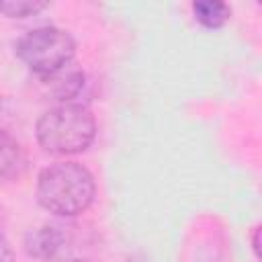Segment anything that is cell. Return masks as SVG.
Returning a JSON list of instances; mask_svg holds the SVG:
<instances>
[{
	"mask_svg": "<svg viewBox=\"0 0 262 262\" xmlns=\"http://www.w3.org/2000/svg\"><path fill=\"white\" fill-rule=\"evenodd\" d=\"M258 233H260V227H254V237H252V248H254V252H256V256H258Z\"/></svg>",
	"mask_w": 262,
	"mask_h": 262,
	"instance_id": "cell-10",
	"label": "cell"
},
{
	"mask_svg": "<svg viewBox=\"0 0 262 262\" xmlns=\"http://www.w3.org/2000/svg\"><path fill=\"white\" fill-rule=\"evenodd\" d=\"M61 244V233L57 231V227L51 225H43L41 229H35L27 235V252L37 256V258H49L59 250Z\"/></svg>",
	"mask_w": 262,
	"mask_h": 262,
	"instance_id": "cell-5",
	"label": "cell"
},
{
	"mask_svg": "<svg viewBox=\"0 0 262 262\" xmlns=\"http://www.w3.org/2000/svg\"><path fill=\"white\" fill-rule=\"evenodd\" d=\"M0 262H14V252L2 233H0Z\"/></svg>",
	"mask_w": 262,
	"mask_h": 262,
	"instance_id": "cell-8",
	"label": "cell"
},
{
	"mask_svg": "<svg viewBox=\"0 0 262 262\" xmlns=\"http://www.w3.org/2000/svg\"><path fill=\"white\" fill-rule=\"evenodd\" d=\"M10 119H12V108H10V104L0 96V129H4V127L10 123Z\"/></svg>",
	"mask_w": 262,
	"mask_h": 262,
	"instance_id": "cell-9",
	"label": "cell"
},
{
	"mask_svg": "<svg viewBox=\"0 0 262 262\" xmlns=\"http://www.w3.org/2000/svg\"><path fill=\"white\" fill-rule=\"evenodd\" d=\"M37 141L49 154H80L96 133L94 115L78 102H61L45 111L37 121Z\"/></svg>",
	"mask_w": 262,
	"mask_h": 262,
	"instance_id": "cell-2",
	"label": "cell"
},
{
	"mask_svg": "<svg viewBox=\"0 0 262 262\" xmlns=\"http://www.w3.org/2000/svg\"><path fill=\"white\" fill-rule=\"evenodd\" d=\"M192 12H194V18L207 29H219L231 16L229 4L219 0H196L192 2Z\"/></svg>",
	"mask_w": 262,
	"mask_h": 262,
	"instance_id": "cell-6",
	"label": "cell"
},
{
	"mask_svg": "<svg viewBox=\"0 0 262 262\" xmlns=\"http://www.w3.org/2000/svg\"><path fill=\"white\" fill-rule=\"evenodd\" d=\"M47 8V2L41 0H0V12L8 18H27Z\"/></svg>",
	"mask_w": 262,
	"mask_h": 262,
	"instance_id": "cell-7",
	"label": "cell"
},
{
	"mask_svg": "<svg viewBox=\"0 0 262 262\" xmlns=\"http://www.w3.org/2000/svg\"><path fill=\"white\" fill-rule=\"evenodd\" d=\"M70 262H82V260H70Z\"/></svg>",
	"mask_w": 262,
	"mask_h": 262,
	"instance_id": "cell-11",
	"label": "cell"
},
{
	"mask_svg": "<svg viewBox=\"0 0 262 262\" xmlns=\"http://www.w3.org/2000/svg\"><path fill=\"white\" fill-rule=\"evenodd\" d=\"M96 184L88 168L78 162H57L37 178L39 205L57 217H76L94 201Z\"/></svg>",
	"mask_w": 262,
	"mask_h": 262,
	"instance_id": "cell-1",
	"label": "cell"
},
{
	"mask_svg": "<svg viewBox=\"0 0 262 262\" xmlns=\"http://www.w3.org/2000/svg\"><path fill=\"white\" fill-rule=\"evenodd\" d=\"M25 168V154L20 143L4 129H0V178H12Z\"/></svg>",
	"mask_w": 262,
	"mask_h": 262,
	"instance_id": "cell-4",
	"label": "cell"
},
{
	"mask_svg": "<svg viewBox=\"0 0 262 262\" xmlns=\"http://www.w3.org/2000/svg\"><path fill=\"white\" fill-rule=\"evenodd\" d=\"M76 43L70 33L57 27H39L23 35L16 43L20 61L41 78L61 72L74 57Z\"/></svg>",
	"mask_w": 262,
	"mask_h": 262,
	"instance_id": "cell-3",
	"label": "cell"
}]
</instances>
